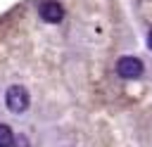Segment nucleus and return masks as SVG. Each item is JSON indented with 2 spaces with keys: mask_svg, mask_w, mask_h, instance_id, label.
<instances>
[{
  "mask_svg": "<svg viewBox=\"0 0 152 147\" xmlns=\"http://www.w3.org/2000/svg\"><path fill=\"white\" fill-rule=\"evenodd\" d=\"M38 14H40L43 21H48V24H57V21H62V17H64V7H62L59 2L48 0V2H43V5L38 7Z\"/></svg>",
  "mask_w": 152,
  "mask_h": 147,
  "instance_id": "obj_3",
  "label": "nucleus"
},
{
  "mask_svg": "<svg viewBox=\"0 0 152 147\" xmlns=\"http://www.w3.org/2000/svg\"><path fill=\"white\" fill-rule=\"evenodd\" d=\"M12 130H10V126H5V123H0V147H10V142H12Z\"/></svg>",
  "mask_w": 152,
  "mask_h": 147,
  "instance_id": "obj_4",
  "label": "nucleus"
},
{
  "mask_svg": "<svg viewBox=\"0 0 152 147\" xmlns=\"http://www.w3.org/2000/svg\"><path fill=\"white\" fill-rule=\"evenodd\" d=\"M5 104H7L10 111L21 114V111L28 107V92H26L21 85H12V88H7V92H5Z\"/></svg>",
  "mask_w": 152,
  "mask_h": 147,
  "instance_id": "obj_1",
  "label": "nucleus"
},
{
  "mask_svg": "<svg viewBox=\"0 0 152 147\" xmlns=\"http://www.w3.org/2000/svg\"><path fill=\"white\" fill-rule=\"evenodd\" d=\"M116 71L121 78H138L142 74V62L135 57H121L116 62Z\"/></svg>",
  "mask_w": 152,
  "mask_h": 147,
  "instance_id": "obj_2",
  "label": "nucleus"
},
{
  "mask_svg": "<svg viewBox=\"0 0 152 147\" xmlns=\"http://www.w3.org/2000/svg\"><path fill=\"white\" fill-rule=\"evenodd\" d=\"M147 45H150V50H152V31H150V36H147Z\"/></svg>",
  "mask_w": 152,
  "mask_h": 147,
  "instance_id": "obj_6",
  "label": "nucleus"
},
{
  "mask_svg": "<svg viewBox=\"0 0 152 147\" xmlns=\"http://www.w3.org/2000/svg\"><path fill=\"white\" fill-rule=\"evenodd\" d=\"M10 147H28V140H26V135H17V138H12Z\"/></svg>",
  "mask_w": 152,
  "mask_h": 147,
  "instance_id": "obj_5",
  "label": "nucleus"
}]
</instances>
